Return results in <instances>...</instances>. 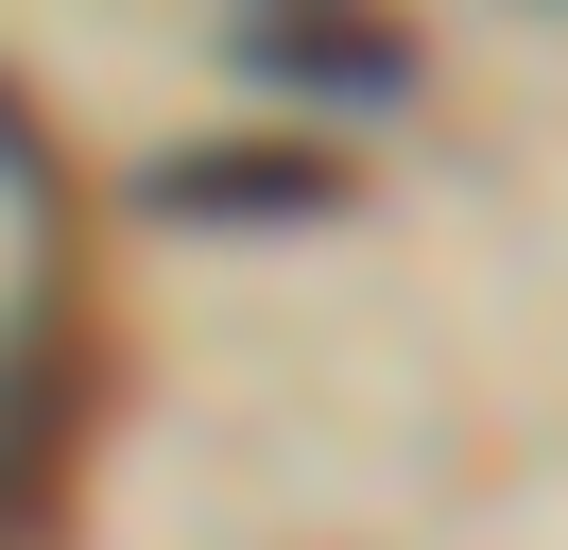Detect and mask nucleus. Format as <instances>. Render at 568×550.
I'll return each instance as SVG.
<instances>
[{"label":"nucleus","mask_w":568,"mask_h":550,"mask_svg":"<svg viewBox=\"0 0 568 550\" xmlns=\"http://www.w3.org/2000/svg\"><path fill=\"white\" fill-rule=\"evenodd\" d=\"M139 206L155 224H311V206H345V155L327 138H293V155H155Z\"/></svg>","instance_id":"1"},{"label":"nucleus","mask_w":568,"mask_h":550,"mask_svg":"<svg viewBox=\"0 0 568 550\" xmlns=\"http://www.w3.org/2000/svg\"><path fill=\"white\" fill-rule=\"evenodd\" d=\"M242 52L293 69V86H345V103H396V86H414V34H379V18H311V0H276Z\"/></svg>","instance_id":"2"}]
</instances>
